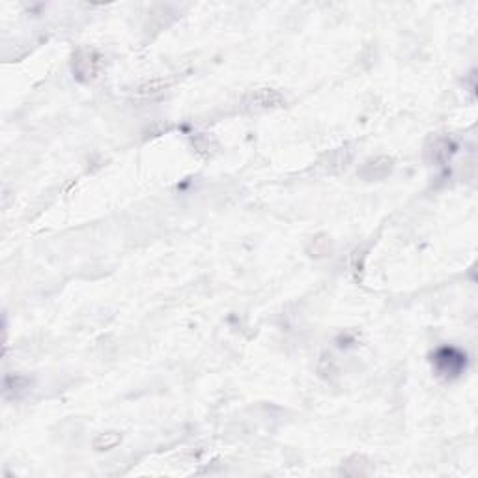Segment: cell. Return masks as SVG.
<instances>
[{"mask_svg":"<svg viewBox=\"0 0 478 478\" xmlns=\"http://www.w3.org/2000/svg\"><path fill=\"white\" fill-rule=\"evenodd\" d=\"M432 363L439 378L456 379L462 376L465 366H467V358H465V354L460 351L458 348L443 346V348H439L437 351L433 354Z\"/></svg>","mask_w":478,"mask_h":478,"instance_id":"cell-1","label":"cell"},{"mask_svg":"<svg viewBox=\"0 0 478 478\" xmlns=\"http://www.w3.org/2000/svg\"><path fill=\"white\" fill-rule=\"evenodd\" d=\"M101 68H103V56L94 49H79L73 55L71 70H73L75 79L80 83H90L97 79Z\"/></svg>","mask_w":478,"mask_h":478,"instance_id":"cell-2","label":"cell"},{"mask_svg":"<svg viewBox=\"0 0 478 478\" xmlns=\"http://www.w3.org/2000/svg\"><path fill=\"white\" fill-rule=\"evenodd\" d=\"M284 105V97L280 92L273 88H258L253 90L247 97V107L250 110H269L279 109Z\"/></svg>","mask_w":478,"mask_h":478,"instance_id":"cell-3","label":"cell"},{"mask_svg":"<svg viewBox=\"0 0 478 478\" xmlns=\"http://www.w3.org/2000/svg\"><path fill=\"white\" fill-rule=\"evenodd\" d=\"M393 164L394 161L391 157H376V159H370L364 163V166L361 169V176L364 179H381L391 174Z\"/></svg>","mask_w":478,"mask_h":478,"instance_id":"cell-4","label":"cell"},{"mask_svg":"<svg viewBox=\"0 0 478 478\" xmlns=\"http://www.w3.org/2000/svg\"><path fill=\"white\" fill-rule=\"evenodd\" d=\"M120 441H122V435H120L118 432L100 433V435L94 439V447L97 448V450H110V448H115Z\"/></svg>","mask_w":478,"mask_h":478,"instance_id":"cell-5","label":"cell"},{"mask_svg":"<svg viewBox=\"0 0 478 478\" xmlns=\"http://www.w3.org/2000/svg\"><path fill=\"white\" fill-rule=\"evenodd\" d=\"M450 148H452V142L450 139H437L433 142V149H430L435 161H443L450 155Z\"/></svg>","mask_w":478,"mask_h":478,"instance_id":"cell-6","label":"cell"}]
</instances>
